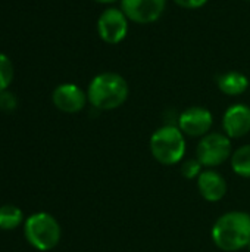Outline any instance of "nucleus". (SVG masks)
I'll use <instances>...</instances> for the list:
<instances>
[{"mask_svg":"<svg viewBox=\"0 0 250 252\" xmlns=\"http://www.w3.org/2000/svg\"><path fill=\"white\" fill-rule=\"evenodd\" d=\"M222 127L230 139H240L250 131V108L245 103L231 105L224 117Z\"/></svg>","mask_w":250,"mask_h":252,"instance_id":"nucleus-10","label":"nucleus"},{"mask_svg":"<svg viewBox=\"0 0 250 252\" xmlns=\"http://www.w3.org/2000/svg\"><path fill=\"white\" fill-rule=\"evenodd\" d=\"M231 167L236 174L250 179V145L239 148L231 155Z\"/></svg>","mask_w":250,"mask_h":252,"instance_id":"nucleus-14","label":"nucleus"},{"mask_svg":"<svg viewBox=\"0 0 250 252\" xmlns=\"http://www.w3.org/2000/svg\"><path fill=\"white\" fill-rule=\"evenodd\" d=\"M248 250H249V252H250V244H249V245H248Z\"/></svg>","mask_w":250,"mask_h":252,"instance_id":"nucleus-20","label":"nucleus"},{"mask_svg":"<svg viewBox=\"0 0 250 252\" xmlns=\"http://www.w3.org/2000/svg\"><path fill=\"white\" fill-rule=\"evenodd\" d=\"M52 100L55 106L66 114H77L84 109L87 103V92L72 83H65L53 90Z\"/></svg>","mask_w":250,"mask_h":252,"instance_id":"nucleus-9","label":"nucleus"},{"mask_svg":"<svg viewBox=\"0 0 250 252\" xmlns=\"http://www.w3.org/2000/svg\"><path fill=\"white\" fill-rule=\"evenodd\" d=\"M245 1H250V0H245Z\"/></svg>","mask_w":250,"mask_h":252,"instance_id":"nucleus-21","label":"nucleus"},{"mask_svg":"<svg viewBox=\"0 0 250 252\" xmlns=\"http://www.w3.org/2000/svg\"><path fill=\"white\" fill-rule=\"evenodd\" d=\"M172 1L183 9H200L208 3V0H172Z\"/></svg>","mask_w":250,"mask_h":252,"instance_id":"nucleus-18","label":"nucleus"},{"mask_svg":"<svg viewBox=\"0 0 250 252\" xmlns=\"http://www.w3.org/2000/svg\"><path fill=\"white\" fill-rule=\"evenodd\" d=\"M214 244L225 252L248 248L250 244V214L231 211L221 216L211 232Z\"/></svg>","mask_w":250,"mask_h":252,"instance_id":"nucleus-2","label":"nucleus"},{"mask_svg":"<svg viewBox=\"0 0 250 252\" xmlns=\"http://www.w3.org/2000/svg\"><path fill=\"white\" fill-rule=\"evenodd\" d=\"M16 108V97L13 93L4 90L0 93V109L4 112H12Z\"/></svg>","mask_w":250,"mask_h":252,"instance_id":"nucleus-17","label":"nucleus"},{"mask_svg":"<svg viewBox=\"0 0 250 252\" xmlns=\"http://www.w3.org/2000/svg\"><path fill=\"white\" fill-rule=\"evenodd\" d=\"M127 18L140 25L153 24L161 19L167 9V0H119Z\"/></svg>","mask_w":250,"mask_h":252,"instance_id":"nucleus-7","label":"nucleus"},{"mask_svg":"<svg viewBox=\"0 0 250 252\" xmlns=\"http://www.w3.org/2000/svg\"><path fill=\"white\" fill-rule=\"evenodd\" d=\"M218 89L227 96H240L249 89V78L240 71H228L218 77Z\"/></svg>","mask_w":250,"mask_h":252,"instance_id":"nucleus-12","label":"nucleus"},{"mask_svg":"<svg viewBox=\"0 0 250 252\" xmlns=\"http://www.w3.org/2000/svg\"><path fill=\"white\" fill-rule=\"evenodd\" d=\"M96 3H100V4H112V3H115V1H118V0H94Z\"/></svg>","mask_w":250,"mask_h":252,"instance_id":"nucleus-19","label":"nucleus"},{"mask_svg":"<svg viewBox=\"0 0 250 252\" xmlns=\"http://www.w3.org/2000/svg\"><path fill=\"white\" fill-rule=\"evenodd\" d=\"M200 173H202V164L197 159H187L181 165V174L184 179H189V180L196 179L200 176Z\"/></svg>","mask_w":250,"mask_h":252,"instance_id":"nucleus-16","label":"nucleus"},{"mask_svg":"<svg viewBox=\"0 0 250 252\" xmlns=\"http://www.w3.org/2000/svg\"><path fill=\"white\" fill-rule=\"evenodd\" d=\"M197 161L205 167H218L231 157V139L221 133H208L196 149Z\"/></svg>","mask_w":250,"mask_h":252,"instance_id":"nucleus-5","label":"nucleus"},{"mask_svg":"<svg viewBox=\"0 0 250 252\" xmlns=\"http://www.w3.org/2000/svg\"><path fill=\"white\" fill-rule=\"evenodd\" d=\"M130 19L121 7L105 9L96 24L99 37L108 44H119L128 34Z\"/></svg>","mask_w":250,"mask_h":252,"instance_id":"nucleus-6","label":"nucleus"},{"mask_svg":"<svg viewBox=\"0 0 250 252\" xmlns=\"http://www.w3.org/2000/svg\"><path fill=\"white\" fill-rule=\"evenodd\" d=\"M27 242L37 251H50L60 241V226L57 220L47 213H35L24 223Z\"/></svg>","mask_w":250,"mask_h":252,"instance_id":"nucleus-4","label":"nucleus"},{"mask_svg":"<svg viewBox=\"0 0 250 252\" xmlns=\"http://www.w3.org/2000/svg\"><path fill=\"white\" fill-rule=\"evenodd\" d=\"M24 220L22 211L15 205H1L0 207V230H13Z\"/></svg>","mask_w":250,"mask_h":252,"instance_id":"nucleus-13","label":"nucleus"},{"mask_svg":"<svg viewBox=\"0 0 250 252\" xmlns=\"http://www.w3.org/2000/svg\"><path fill=\"white\" fill-rule=\"evenodd\" d=\"M214 124V117L209 109L203 106H190L178 117V128L184 136L203 137L209 133Z\"/></svg>","mask_w":250,"mask_h":252,"instance_id":"nucleus-8","label":"nucleus"},{"mask_svg":"<svg viewBox=\"0 0 250 252\" xmlns=\"http://www.w3.org/2000/svg\"><path fill=\"white\" fill-rule=\"evenodd\" d=\"M153 158L164 165L180 162L186 154V139L178 126L167 124L158 128L149 142Z\"/></svg>","mask_w":250,"mask_h":252,"instance_id":"nucleus-3","label":"nucleus"},{"mask_svg":"<svg viewBox=\"0 0 250 252\" xmlns=\"http://www.w3.org/2000/svg\"><path fill=\"white\" fill-rule=\"evenodd\" d=\"M197 189L202 198L208 202H218L227 193V182L220 173L206 170L197 177Z\"/></svg>","mask_w":250,"mask_h":252,"instance_id":"nucleus-11","label":"nucleus"},{"mask_svg":"<svg viewBox=\"0 0 250 252\" xmlns=\"http://www.w3.org/2000/svg\"><path fill=\"white\" fill-rule=\"evenodd\" d=\"M130 94L127 80L112 71L97 74L88 84L87 99L99 111H112L122 106Z\"/></svg>","mask_w":250,"mask_h":252,"instance_id":"nucleus-1","label":"nucleus"},{"mask_svg":"<svg viewBox=\"0 0 250 252\" xmlns=\"http://www.w3.org/2000/svg\"><path fill=\"white\" fill-rule=\"evenodd\" d=\"M13 80V65L12 61L0 52V93L7 90Z\"/></svg>","mask_w":250,"mask_h":252,"instance_id":"nucleus-15","label":"nucleus"}]
</instances>
